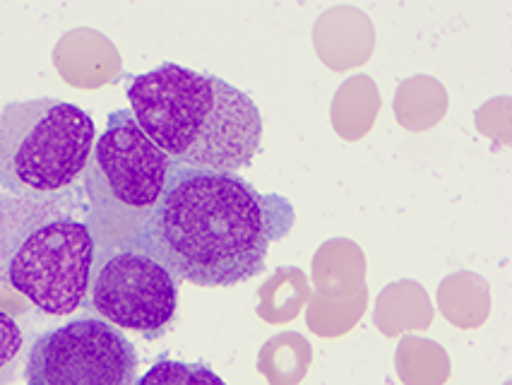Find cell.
<instances>
[{"label":"cell","mask_w":512,"mask_h":385,"mask_svg":"<svg viewBox=\"0 0 512 385\" xmlns=\"http://www.w3.org/2000/svg\"><path fill=\"white\" fill-rule=\"evenodd\" d=\"M294 222L284 195L260 193L234 171L171 162L162 200L135 241L181 282L236 287L265 272L270 246Z\"/></svg>","instance_id":"6da1fadb"},{"label":"cell","mask_w":512,"mask_h":385,"mask_svg":"<svg viewBox=\"0 0 512 385\" xmlns=\"http://www.w3.org/2000/svg\"><path fill=\"white\" fill-rule=\"evenodd\" d=\"M125 94L138 126L171 162L236 174L260 152V109L222 77L164 63L130 77Z\"/></svg>","instance_id":"7a4b0ae2"},{"label":"cell","mask_w":512,"mask_h":385,"mask_svg":"<svg viewBox=\"0 0 512 385\" xmlns=\"http://www.w3.org/2000/svg\"><path fill=\"white\" fill-rule=\"evenodd\" d=\"M77 207H87L85 195L0 193V282L46 316H70L87 299L97 244Z\"/></svg>","instance_id":"3957f363"},{"label":"cell","mask_w":512,"mask_h":385,"mask_svg":"<svg viewBox=\"0 0 512 385\" xmlns=\"http://www.w3.org/2000/svg\"><path fill=\"white\" fill-rule=\"evenodd\" d=\"M169 171V154L147 138L133 111H113L82 174L85 222L97 248L138 239L162 200Z\"/></svg>","instance_id":"277c9868"},{"label":"cell","mask_w":512,"mask_h":385,"mask_svg":"<svg viewBox=\"0 0 512 385\" xmlns=\"http://www.w3.org/2000/svg\"><path fill=\"white\" fill-rule=\"evenodd\" d=\"M97 142L92 116L53 97L0 109V191L49 200L73 193Z\"/></svg>","instance_id":"5b68a950"},{"label":"cell","mask_w":512,"mask_h":385,"mask_svg":"<svg viewBox=\"0 0 512 385\" xmlns=\"http://www.w3.org/2000/svg\"><path fill=\"white\" fill-rule=\"evenodd\" d=\"M181 280L138 241L97 248L85 308L118 330L159 340L176 318Z\"/></svg>","instance_id":"8992f818"},{"label":"cell","mask_w":512,"mask_h":385,"mask_svg":"<svg viewBox=\"0 0 512 385\" xmlns=\"http://www.w3.org/2000/svg\"><path fill=\"white\" fill-rule=\"evenodd\" d=\"M140 357L121 330L101 318H77L34 340L27 385H135Z\"/></svg>","instance_id":"52a82bcc"},{"label":"cell","mask_w":512,"mask_h":385,"mask_svg":"<svg viewBox=\"0 0 512 385\" xmlns=\"http://www.w3.org/2000/svg\"><path fill=\"white\" fill-rule=\"evenodd\" d=\"M135 385H226L212 369L202 364L162 359L152 366Z\"/></svg>","instance_id":"ba28073f"},{"label":"cell","mask_w":512,"mask_h":385,"mask_svg":"<svg viewBox=\"0 0 512 385\" xmlns=\"http://www.w3.org/2000/svg\"><path fill=\"white\" fill-rule=\"evenodd\" d=\"M25 335L10 313L0 311V385H8L15 378Z\"/></svg>","instance_id":"9c48e42d"}]
</instances>
